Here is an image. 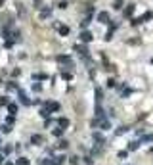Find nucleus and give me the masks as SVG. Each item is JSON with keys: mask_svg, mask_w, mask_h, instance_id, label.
Returning <instances> with one entry per match:
<instances>
[{"mask_svg": "<svg viewBox=\"0 0 153 165\" xmlns=\"http://www.w3.org/2000/svg\"><path fill=\"white\" fill-rule=\"evenodd\" d=\"M61 77H63L65 81H71V79H73V73H69V71H63V73H61Z\"/></svg>", "mask_w": 153, "mask_h": 165, "instance_id": "bb28decb", "label": "nucleus"}, {"mask_svg": "<svg viewBox=\"0 0 153 165\" xmlns=\"http://www.w3.org/2000/svg\"><path fill=\"white\" fill-rule=\"evenodd\" d=\"M117 156H119V159H125V157L128 156V150H121L119 154H117Z\"/></svg>", "mask_w": 153, "mask_h": 165, "instance_id": "c85d7f7f", "label": "nucleus"}, {"mask_svg": "<svg viewBox=\"0 0 153 165\" xmlns=\"http://www.w3.org/2000/svg\"><path fill=\"white\" fill-rule=\"evenodd\" d=\"M42 142H44V138H42V134H33V136H31V144H33V146H40V144Z\"/></svg>", "mask_w": 153, "mask_h": 165, "instance_id": "9d476101", "label": "nucleus"}, {"mask_svg": "<svg viewBox=\"0 0 153 165\" xmlns=\"http://www.w3.org/2000/svg\"><path fill=\"white\" fill-rule=\"evenodd\" d=\"M111 38H113V31H107V33H105V41L109 42V41H111Z\"/></svg>", "mask_w": 153, "mask_h": 165, "instance_id": "e433bc0d", "label": "nucleus"}, {"mask_svg": "<svg viewBox=\"0 0 153 165\" xmlns=\"http://www.w3.org/2000/svg\"><path fill=\"white\" fill-rule=\"evenodd\" d=\"M82 161H84L86 165H92V163H94V159H92L90 156H84V157H82Z\"/></svg>", "mask_w": 153, "mask_h": 165, "instance_id": "2f4dec72", "label": "nucleus"}, {"mask_svg": "<svg viewBox=\"0 0 153 165\" xmlns=\"http://www.w3.org/2000/svg\"><path fill=\"white\" fill-rule=\"evenodd\" d=\"M4 165H15V163H12V161H6V163Z\"/></svg>", "mask_w": 153, "mask_h": 165, "instance_id": "a19ab883", "label": "nucleus"}, {"mask_svg": "<svg viewBox=\"0 0 153 165\" xmlns=\"http://www.w3.org/2000/svg\"><path fill=\"white\" fill-rule=\"evenodd\" d=\"M0 129H2V133H10V131H12V125L4 123V125H2V127H0Z\"/></svg>", "mask_w": 153, "mask_h": 165, "instance_id": "c756f323", "label": "nucleus"}, {"mask_svg": "<svg viewBox=\"0 0 153 165\" xmlns=\"http://www.w3.org/2000/svg\"><path fill=\"white\" fill-rule=\"evenodd\" d=\"M0 104H2V106H8L10 104V98L8 96H0Z\"/></svg>", "mask_w": 153, "mask_h": 165, "instance_id": "7c9ffc66", "label": "nucleus"}, {"mask_svg": "<svg viewBox=\"0 0 153 165\" xmlns=\"http://www.w3.org/2000/svg\"><path fill=\"white\" fill-rule=\"evenodd\" d=\"M57 8H61V10L67 8V2H65V0H63V2H60V6H57Z\"/></svg>", "mask_w": 153, "mask_h": 165, "instance_id": "4c0bfd02", "label": "nucleus"}, {"mask_svg": "<svg viewBox=\"0 0 153 165\" xmlns=\"http://www.w3.org/2000/svg\"><path fill=\"white\" fill-rule=\"evenodd\" d=\"M50 15H52V8H50V6H42L40 12H38V17H40V19H48Z\"/></svg>", "mask_w": 153, "mask_h": 165, "instance_id": "39448f33", "label": "nucleus"}, {"mask_svg": "<svg viewBox=\"0 0 153 165\" xmlns=\"http://www.w3.org/2000/svg\"><path fill=\"white\" fill-rule=\"evenodd\" d=\"M80 42H82V44H88V42H92V38H94V35L92 33L88 31V29H82V31H80Z\"/></svg>", "mask_w": 153, "mask_h": 165, "instance_id": "f257e3e1", "label": "nucleus"}, {"mask_svg": "<svg viewBox=\"0 0 153 165\" xmlns=\"http://www.w3.org/2000/svg\"><path fill=\"white\" fill-rule=\"evenodd\" d=\"M44 108H46L48 111H60V104H57V102H44Z\"/></svg>", "mask_w": 153, "mask_h": 165, "instance_id": "0eeeda50", "label": "nucleus"}, {"mask_svg": "<svg viewBox=\"0 0 153 165\" xmlns=\"http://www.w3.org/2000/svg\"><path fill=\"white\" fill-rule=\"evenodd\" d=\"M0 165H4V156H0Z\"/></svg>", "mask_w": 153, "mask_h": 165, "instance_id": "ea45409f", "label": "nucleus"}, {"mask_svg": "<svg viewBox=\"0 0 153 165\" xmlns=\"http://www.w3.org/2000/svg\"><path fill=\"white\" fill-rule=\"evenodd\" d=\"M52 134H54L56 138L63 136V129H61V127H54V129H52Z\"/></svg>", "mask_w": 153, "mask_h": 165, "instance_id": "2eb2a0df", "label": "nucleus"}, {"mask_svg": "<svg viewBox=\"0 0 153 165\" xmlns=\"http://www.w3.org/2000/svg\"><path fill=\"white\" fill-rule=\"evenodd\" d=\"M38 113H40V117H44V119H48V117H50V111H48L46 108H44V110H40Z\"/></svg>", "mask_w": 153, "mask_h": 165, "instance_id": "393cba45", "label": "nucleus"}, {"mask_svg": "<svg viewBox=\"0 0 153 165\" xmlns=\"http://www.w3.org/2000/svg\"><path fill=\"white\" fill-rule=\"evenodd\" d=\"M17 14H19V17H23V15H25V10H23V4H19V2H17Z\"/></svg>", "mask_w": 153, "mask_h": 165, "instance_id": "a878e982", "label": "nucleus"}, {"mask_svg": "<svg viewBox=\"0 0 153 165\" xmlns=\"http://www.w3.org/2000/svg\"><path fill=\"white\" fill-rule=\"evenodd\" d=\"M15 165H29V157L27 156H19L15 159Z\"/></svg>", "mask_w": 153, "mask_h": 165, "instance_id": "ddd939ff", "label": "nucleus"}, {"mask_svg": "<svg viewBox=\"0 0 153 165\" xmlns=\"http://www.w3.org/2000/svg\"><path fill=\"white\" fill-rule=\"evenodd\" d=\"M126 131H128V127H121V129H117L115 133H117V134H125Z\"/></svg>", "mask_w": 153, "mask_h": 165, "instance_id": "f704fd0d", "label": "nucleus"}, {"mask_svg": "<svg viewBox=\"0 0 153 165\" xmlns=\"http://www.w3.org/2000/svg\"><path fill=\"white\" fill-rule=\"evenodd\" d=\"M134 10H136V6H134V4H126L125 8H123V15H125V17H132Z\"/></svg>", "mask_w": 153, "mask_h": 165, "instance_id": "423d86ee", "label": "nucleus"}, {"mask_svg": "<svg viewBox=\"0 0 153 165\" xmlns=\"http://www.w3.org/2000/svg\"><path fill=\"white\" fill-rule=\"evenodd\" d=\"M90 21H92V15H86V17H84L82 21H80V27H82V29H88Z\"/></svg>", "mask_w": 153, "mask_h": 165, "instance_id": "4468645a", "label": "nucleus"}, {"mask_svg": "<svg viewBox=\"0 0 153 165\" xmlns=\"http://www.w3.org/2000/svg\"><path fill=\"white\" fill-rule=\"evenodd\" d=\"M102 98H103V92H102V88H96V104H98V106H100Z\"/></svg>", "mask_w": 153, "mask_h": 165, "instance_id": "4be33fe9", "label": "nucleus"}, {"mask_svg": "<svg viewBox=\"0 0 153 165\" xmlns=\"http://www.w3.org/2000/svg\"><path fill=\"white\" fill-rule=\"evenodd\" d=\"M52 123H54V121H52V119H50V117H48V119H46V123H44V127H50V125H52Z\"/></svg>", "mask_w": 153, "mask_h": 165, "instance_id": "58836bf2", "label": "nucleus"}, {"mask_svg": "<svg viewBox=\"0 0 153 165\" xmlns=\"http://www.w3.org/2000/svg\"><path fill=\"white\" fill-rule=\"evenodd\" d=\"M94 140H96L98 144H103V142H105V136L100 134V133H94Z\"/></svg>", "mask_w": 153, "mask_h": 165, "instance_id": "f3484780", "label": "nucleus"}, {"mask_svg": "<svg viewBox=\"0 0 153 165\" xmlns=\"http://www.w3.org/2000/svg\"><path fill=\"white\" fill-rule=\"evenodd\" d=\"M57 148H60V150H67V148H69V142H67L65 138H61L60 142H57Z\"/></svg>", "mask_w": 153, "mask_h": 165, "instance_id": "6ab92c4d", "label": "nucleus"}, {"mask_svg": "<svg viewBox=\"0 0 153 165\" xmlns=\"http://www.w3.org/2000/svg\"><path fill=\"white\" fill-rule=\"evenodd\" d=\"M56 60L60 62V64H67V67H73V62H71V56H67V54H60V56H56Z\"/></svg>", "mask_w": 153, "mask_h": 165, "instance_id": "20e7f679", "label": "nucleus"}, {"mask_svg": "<svg viewBox=\"0 0 153 165\" xmlns=\"http://www.w3.org/2000/svg\"><path fill=\"white\" fill-rule=\"evenodd\" d=\"M69 163H71V165H79V157H77V156H71Z\"/></svg>", "mask_w": 153, "mask_h": 165, "instance_id": "72a5a7b5", "label": "nucleus"}, {"mask_svg": "<svg viewBox=\"0 0 153 165\" xmlns=\"http://www.w3.org/2000/svg\"><path fill=\"white\" fill-rule=\"evenodd\" d=\"M151 64H153V58H151Z\"/></svg>", "mask_w": 153, "mask_h": 165, "instance_id": "c03bdc74", "label": "nucleus"}, {"mask_svg": "<svg viewBox=\"0 0 153 165\" xmlns=\"http://www.w3.org/2000/svg\"><path fill=\"white\" fill-rule=\"evenodd\" d=\"M33 90H35V92H42V85L35 82V85H33Z\"/></svg>", "mask_w": 153, "mask_h": 165, "instance_id": "473e14b6", "label": "nucleus"}, {"mask_svg": "<svg viewBox=\"0 0 153 165\" xmlns=\"http://www.w3.org/2000/svg\"><path fill=\"white\" fill-rule=\"evenodd\" d=\"M147 19H153V12H145L142 17H140V23H144V21H147Z\"/></svg>", "mask_w": 153, "mask_h": 165, "instance_id": "aec40b11", "label": "nucleus"}, {"mask_svg": "<svg viewBox=\"0 0 153 165\" xmlns=\"http://www.w3.org/2000/svg\"><path fill=\"white\" fill-rule=\"evenodd\" d=\"M12 152H14V146H10V144H6V146H4V154H6V156H10Z\"/></svg>", "mask_w": 153, "mask_h": 165, "instance_id": "cd10ccee", "label": "nucleus"}, {"mask_svg": "<svg viewBox=\"0 0 153 165\" xmlns=\"http://www.w3.org/2000/svg\"><path fill=\"white\" fill-rule=\"evenodd\" d=\"M0 146H2V140H0Z\"/></svg>", "mask_w": 153, "mask_h": 165, "instance_id": "37998d69", "label": "nucleus"}, {"mask_svg": "<svg viewBox=\"0 0 153 165\" xmlns=\"http://www.w3.org/2000/svg\"><path fill=\"white\" fill-rule=\"evenodd\" d=\"M75 50L79 52V54H82V56H88V46H82V44H79V46H75Z\"/></svg>", "mask_w": 153, "mask_h": 165, "instance_id": "f8f14e48", "label": "nucleus"}, {"mask_svg": "<svg viewBox=\"0 0 153 165\" xmlns=\"http://www.w3.org/2000/svg\"><path fill=\"white\" fill-rule=\"evenodd\" d=\"M52 163H54V159H52V157H44V159L38 161V165H52Z\"/></svg>", "mask_w": 153, "mask_h": 165, "instance_id": "b1692460", "label": "nucleus"}, {"mask_svg": "<svg viewBox=\"0 0 153 165\" xmlns=\"http://www.w3.org/2000/svg\"><path fill=\"white\" fill-rule=\"evenodd\" d=\"M138 148H140V140H132V142H128L126 150H128V152H136Z\"/></svg>", "mask_w": 153, "mask_h": 165, "instance_id": "9b49d317", "label": "nucleus"}, {"mask_svg": "<svg viewBox=\"0 0 153 165\" xmlns=\"http://www.w3.org/2000/svg\"><path fill=\"white\" fill-rule=\"evenodd\" d=\"M4 2H6V0H0V8H2V6H4Z\"/></svg>", "mask_w": 153, "mask_h": 165, "instance_id": "79ce46f5", "label": "nucleus"}, {"mask_svg": "<svg viewBox=\"0 0 153 165\" xmlns=\"http://www.w3.org/2000/svg\"><path fill=\"white\" fill-rule=\"evenodd\" d=\"M56 27H57V33H60L61 37H67V35L71 33V29L67 27V25H60V23H56Z\"/></svg>", "mask_w": 153, "mask_h": 165, "instance_id": "1a4fd4ad", "label": "nucleus"}, {"mask_svg": "<svg viewBox=\"0 0 153 165\" xmlns=\"http://www.w3.org/2000/svg\"><path fill=\"white\" fill-rule=\"evenodd\" d=\"M56 123H57V127H61V129L65 131V129H67V127L71 125V121L67 119V117H57V119H56Z\"/></svg>", "mask_w": 153, "mask_h": 165, "instance_id": "6e6552de", "label": "nucleus"}, {"mask_svg": "<svg viewBox=\"0 0 153 165\" xmlns=\"http://www.w3.org/2000/svg\"><path fill=\"white\" fill-rule=\"evenodd\" d=\"M6 88H8V90H19V87H17V82H15V81H8Z\"/></svg>", "mask_w": 153, "mask_h": 165, "instance_id": "a211bd4d", "label": "nucleus"}, {"mask_svg": "<svg viewBox=\"0 0 153 165\" xmlns=\"http://www.w3.org/2000/svg\"><path fill=\"white\" fill-rule=\"evenodd\" d=\"M142 142H153V134H145Z\"/></svg>", "mask_w": 153, "mask_h": 165, "instance_id": "c9c22d12", "label": "nucleus"}, {"mask_svg": "<svg viewBox=\"0 0 153 165\" xmlns=\"http://www.w3.org/2000/svg\"><path fill=\"white\" fill-rule=\"evenodd\" d=\"M107 25H109V29H107V31H113V33H115L117 29H119V21H109Z\"/></svg>", "mask_w": 153, "mask_h": 165, "instance_id": "412c9836", "label": "nucleus"}, {"mask_svg": "<svg viewBox=\"0 0 153 165\" xmlns=\"http://www.w3.org/2000/svg\"><path fill=\"white\" fill-rule=\"evenodd\" d=\"M96 19H98V23H102V25H107V23L111 21V17H109V14L107 12H98V15H96Z\"/></svg>", "mask_w": 153, "mask_h": 165, "instance_id": "f03ea898", "label": "nucleus"}, {"mask_svg": "<svg viewBox=\"0 0 153 165\" xmlns=\"http://www.w3.org/2000/svg\"><path fill=\"white\" fill-rule=\"evenodd\" d=\"M8 111H10L12 115H15V113H17V104H14V102H10V104H8Z\"/></svg>", "mask_w": 153, "mask_h": 165, "instance_id": "dca6fc26", "label": "nucleus"}, {"mask_svg": "<svg viewBox=\"0 0 153 165\" xmlns=\"http://www.w3.org/2000/svg\"><path fill=\"white\" fill-rule=\"evenodd\" d=\"M17 96H19V104H23V106H31V98H29L27 92H23L21 88L17 90Z\"/></svg>", "mask_w": 153, "mask_h": 165, "instance_id": "7ed1b4c3", "label": "nucleus"}, {"mask_svg": "<svg viewBox=\"0 0 153 165\" xmlns=\"http://www.w3.org/2000/svg\"><path fill=\"white\" fill-rule=\"evenodd\" d=\"M123 4H125L123 0H113V8H115V10H123V8H125Z\"/></svg>", "mask_w": 153, "mask_h": 165, "instance_id": "5701e85b", "label": "nucleus"}]
</instances>
